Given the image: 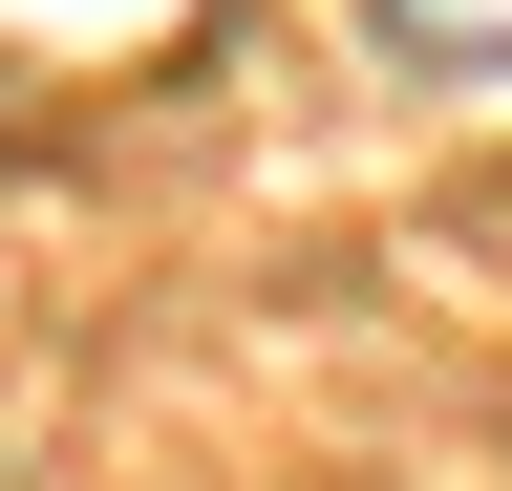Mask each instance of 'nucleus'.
Returning <instances> with one entry per match:
<instances>
[{"label":"nucleus","mask_w":512,"mask_h":491,"mask_svg":"<svg viewBox=\"0 0 512 491\" xmlns=\"http://www.w3.org/2000/svg\"><path fill=\"white\" fill-rule=\"evenodd\" d=\"M427 22V65H512V0H406Z\"/></svg>","instance_id":"nucleus-1"}]
</instances>
